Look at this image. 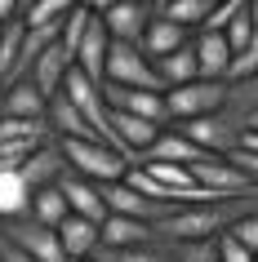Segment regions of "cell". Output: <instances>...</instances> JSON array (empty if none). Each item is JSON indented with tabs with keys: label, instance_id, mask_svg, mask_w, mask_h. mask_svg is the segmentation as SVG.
Wrapping results in <instances>:
<instances>
[{
	"label": "cell",
	"instance_id": "obj_1",
	"mask_svg": "<svg viewBox=\"0 0 258 262\" xmlns=\"http://www.w3.org/2000/svg\"><path fill=\"white\" fill-rule=\"evenodd\" d=\"M174 129L196 147V151L214 156V160H227L231 151H241L245 142H249V134H254L258 124L245 120L241 111L223 107V111H214V116H201V120H191V124H174Z\"/></svg>",
	"mask_w": 258,
	"mask_h": 262
},
{
	"label": "cell",
	"instance_id": "obj_2",
	"mask_svg": "<svg viewBox=\"0 0 258 262\" xmlns=\"http://www.w3.org/2000/svg\"><path fill=\"white\" fill-rule=\"evenodd\" d=\"M227 102V80H191L183 89H165V124H191L214 116Z\"/></svg>",
	"mask_w": 258,
	"mask_h": 262
},
{
	"label": "cell",
	"instance_id": "obj_3",
	"mask_svg": "<svg viewBox=\"0 0 258 262\" xmlns=\"http://www.w3.org/2000/svg\"><path fill=\"white\" fill-rule=\"evenodd\" d=\"M58 151H63V160H67V173L94 182V187H111V182H121L125 169H129L125 156L107 151V147H98V142H58Z\"/></svg>",
	"mask_w": 258,
	"mask_h": 262
},
{
	"label": "cell",
	"instance_id": "obj_4",
	"mask_svg": "<svg viewBox=\"0 0 258 262\" xmlns=\"http://www.w3.org/2000/svg\"><path fill=\"white\" fill-rule=\"evenodd\" d=\"M103 84H121V89H147V94H165L161 80H156V67H151L138 45H111L107 49V71H103Z\"/></svg>",
	"mask_w": 258,
	"mask_h": 262
},
{
	"label": "cell",
	"instance_id": "obj_5",
	"mask_svg": "<svg viewBox=\"0 0 258 262\" xmlns=\"http://www.w3.org/2000/svg\"><path fill=\"white\" fill-rule=\"evenodd\" d=\"M94 14L107 27L111 45H138L151 23V0H111V5H94Z\"/></svg>",
	"mask_w": 258,
	"mask_h": 262
},
{
	"label": "cell",
	"instance_id": "obj_6",
	"mask_svg": "<svg viewBox=\"0 0 258 262\" xmlns=\"http://www.w3.org/2000/svg\"><path fill=\"white\" fill-rule=\"evenodd\" d=\"M98 89H103L107 111H121V116H134V120H147V124H165V94L121 89V84H98Z\"/></svg>",
	"mask_w": 258,
	"mask_h": 262
},
{
	"label": "cell",
	"instance_id": "obj_7",
	"mask_svg": "<svg viewBox=\"0 0 258 262\" xmlns=\"http://www.w3.org/2000/svg\"><path fill=\"white\" fill-rule=\"evenodd\" d=\"M187 40H191V31H183V27H174L169 18H161V0H151V23H147V31H143V40H138L143 58H147V62L169 58L174 49H183Z\"/></svg>",
	"mask_w": 258,
	"mask_h": 262
},
{
	"label": "cell",
	"instance_id": "obj_8",
	"mask_svg": "<svg viewBox=\"0 0 258 262\" xmlns=\"http://www.w3.org/2000/svg\"><path fill=\"white\" fill-rule=\"evenodd\" d=\"M67 173V160H63V151H58V142H45V147H36V151L23 160V169H18V178L27 182V191H45V187H58V178Z\"/></svg>",
	"mask_w": 258,
	"mask_h": 262
},
{
	"label": "cell",
	"instance_id": "obj_9",
	"mask_svg": "<svg viewBox=\"0 0 258 262\" xmlns=\"http://www.w3.org/2000/svg\"><path fill=\"white\" fill-rule=\"evenodd\" d=\"M58 191H63V200H67L71 218H85V222H94V227H103L107 205H103V191H98L94 182L76 178V173H63V178H58Z\"/></svg>",
	"mask_w": 258,
	"mask_h": 262
},
{
	"label": "cell",
	"instance_id": "obj_10",
	"mask_svg": "<svg viewBox=\"0 0 258 262\" xmlns=\"http://www.w3.org/2000/svg\"><path fill=\"white\" fill-rule=\"evenodd\" d=\"M103 191V205H107V213H116V218H134V222H147V227H156V222L169 213V209L151 205V200H143L138 191H129L125 182H111V187H98Z\"/></svg>",
	"mask_w": 258,
	"mask_h": 262
},
{
	"label": "cell",
	"instance_id": "obj_11",
	"mask_svg": "<svg viewBox=\"0 0 258 262\" xmlns=\"http://www.w3.org/2000/svg\"><path fill=\"white\" fill-rule=\"evenodd\" d=\"M196 160H205V151H196V147L178 134L174 124H165L161 138L151 142L147 156H143V160H134V165H178V169H191Z\"/></svg>",
	"mask_w": 258,
	"mask_h": 262
},
{
	"label": "cell",
	"instance_id": "obj_12",
	"mask_svg": "<svg viewBox=\"0 0 258 262\" xmlns=\"http://www.w3.org/2000/svg\"><path fill=\"white\" fill-rule=\"evenodd\" d=\"M67 71H71V58L58 49V45H49L36 62H31V71H27V84L36 89V94L49 102V98H58L63 94V80H67Z\"/></svg>",
	"mask_w": 258,
	"mask_h": 262
},
{
	"label": "cell",
	"instance_id": "obj_13",
	"mask_svg": "<svg viewBox=\"0 0 258 262\" xmlns=\"http://www.w3.org/2000/svg\"><path fill=\"white\" fill-rule=\"evenodd\" d=\"M107 49H111L107 27H103V23H98V14H94V23H89V31H85L81 49H76V58H71V67L81 71L85 80L103 84V71H107Z\"/></svg>",
	"mask_w": 258,
	"mask_h": 262
},
{
	"label": "cell",
	"instance_id": "obj_14",
	"mask_svg": "<svg viewBox=\"0 0 258 262\" xmlns=\"http://www.w3.org/2000/svg\"><path fill=\"white\" fill-rule=\"evenodd\" d=\"M191 54H196V76H201V80H227L231 49H227L223 36H214V31H196V36H191Z\"/></svg>",
	"mask_w": 258,
	"mask_h": 262
},
{
	"label": "cell",
	"instance_id": "obj_15",
	"mask_svg": "<svg viewBox=\"0 0 258 262\" xmlns=\"http://www.w3.org/2000/svg\"><path fill=\"white\" fill-rule=\"evenodd\" d=\"M143 245H156L147 222H134V218H116V213H107V218H103V227H98V249H143Z\"/></svg>",
	"mask_w": 258,
	"mask_h": 262
},
{
	"label": "cell",
	"instance_id": "obj_16",
	"mask_svg": "<svg viewBox=\"0 0 258 262\" xmlns=\"http://www.w3.org/2000/svg\"><path fill=\"white\" fill-rule=\"evenodd\" d=\"M45 107H49V102H45L27 80L0 89V116H5V120H45Z\"/></svg>",
	"mask_w": 258,
	"mask_h": 262
},
{
	"label": "cell",
	"instance_id": "obj_17",
	"mask_svg": "<svg viewBox=\"0 0 258 262\" xmlns=\"http://www.w3.org/2000/svg\"><path fill=\"white\" fill-rule=\"evenodd\" d=\"M58 245H63V258L67 262H85L98 253V227L85 218H67L58 227Z\"/></svg>",
	"mask_w": 258,
	"mask_h": 262
},
{
	"label": "cell",
	"instance_id": "obj_18",
	"mask_svg": "<svg viewBox=\"0 0 258 262\" xmlns=\"http://www.w3.org/2000/svg\"><path fill=\"white\" fill-rule=\"evenodd\" d=\"M151 67H156V80H161V89H183V84L201 80V76H196V54H191V40L183 45V49H174L169 58H156Z\"/></svg>",
	"mask_w": 258,
	"mask_h": 262
},
{
	"label": "cell",
	"instance_id": "obj_19",
	"mask_svg": "<svg viewBox=\"0 0 258 262\" xmlns=\"http://www.w3.org/2000/svg\"><path fill=\"white\" fill-rule=\"evenodd\" d=\"M27 218L41 222V227H49V231H58V227L71 218V209H67V200H63V191H58V187H45V191H31Z\"/></svg>",
	"mask_w": 258,
	"mask_h": 262
},
{
	"label": "cell",
	"instance_id": "obj_20",
	"mask_svg": "<svg viewBox=\"0 0 258 262\" xmlns=\"http://www.w3.org/2000/svg\"><path fill=\"white\" fill-rule=\"evenodd\" d=\"M71 0H31V5H23L18 9V23L27 31H58V23L67 18Z\"/></svg>",
	"mask_w": 258,
	"mask_h": 262
},
{
	"label": "cell",
	"instance_id": "obj_21",
	"mask_svg": "<svg viewBox=\"0 0 258 262\" xmlns=\"http://www.w3.org/2000/svg\"><path fill=\"white\" fill-rule=\"evenodd\" d=\"M31 209V191L18 173H0V222H18Z\"/></svg>",
	"mask_w": 258,
	"mask_h": 262
},
{
	"label": "cell",
	"instance_id": "obj_22",
	"mask_svg": "<svg viewBox=\"0 0 258 262\" xmlns=\"http://www.w3.org/2000/svg\"><path fill=\"white\" fill-rule=\"evenodd\" d=\"M89 23H94V5H71L67 18L58 23V49H63L67 58H76V49H81Z\"/></svg>",
	"mask_w": 258,
	"mask_h": 262
},
{
	"label": "cell",
	"instance_id": "obj_23",
	"mask_svg": "<svg viewBox=\"0 0 258 262\" xmlns=\"http://www.w3.org/2000/svg\"><path fill=\"white\" fill-rule=\"evenodd\" d=\"M94 262H174L165 245H143V249H98Z\"/></svg>",
	"mask_w": 258,
	"mask_h": 262
},
{
	"label": "cell",
	"instance_id": "obj_24",
	"mask_svg": "<svg viewBox=\"0 0 258 262\" xmlns=\"http://www.w3.org/2000/svg\"><path fill=\"white\" fill-rule=\"evenodd\" d=\"M223 107L241 111L245 120L258 124V76H249V80H241V84H227V102H223Z\"/></svg>",
	"mask_w": 258,
	"mask_h": 262
},
{
	"label": "cell",
	"instance_id": "obj_25",
	"mask_svg": "<svg viewBox=\"0 0 258 262\" xmlns=\"http://www.w3.org/2000/svg\"><path fill=\"white\" fill-rule=\"evenodd\" d=\"M249 36H254V14H249V0H245V9H241L236 18H231V23H227V31H223V40H227L231 58H236V54H245Z\"/></svg>",
	"mask_w": 258,
	"mask_h": 262
},
{
	"label": "cell",
	"instance_id": "obj_26",
	"mask_svg": "<svg viewBox=\"0 0 258 262\" xmlns=\"http://www.w3.org/2000/svg\"><path fill=\"white\" fill-rule=\"evenodd\" d=\"M227 165L258 191V147H241V151H231V156H227Z\"/></svg>",
	"mask_w": 258,
	"mask_h": 262
},
{
	"label": "cell",
	"instance_id": "obj_27",
	"mask_svg": "<svg viewBox=\"0 0 258 262\" xmlns=\"http://www.w3.org/2000/svg\"><path fill=\"white\" fill-rule=\"evenodd\" d=\"M241 9H245V0H223V5H214L201 31H214V36H223V31H227V23H231L236 14H241Z\"/></svg>",
	"mask_w": 258,
	"mask_h": 262
},
{
	"label": "cell",
	"instance_id": "obj_28",
	"mask_svg": "<svg viewBox=\"0 0 258 262\" xmlns=\"http://www.w3.org/2000/svg\"><path fill=\"white\" fill-rule=\"evenodd\" d=\"M169 253H174V262H218L214 240H196V245H174Z\"/></svg>",
	"mask_w": 258,
	"mask_h": 262
},
{
	"label": "cell",
	"instance_id": "obj_29",
	"mask_svg": "<svg viewBox=\"0 0 258 262\" xmlns=\"http://www.w3.org/2000/svg\"><path fill=\"white\" fill-rule=\"evenodd\" d=\"M214 249H218V262H254V253H249V249H245L231 231L214 235Z\"/></svg>",
	"mask_w": 258,
	"mask_h": 262
},
{
	"label": "cell",
	"instance_id": "obj_30",
	"mask_svg": "<svg viewBox=\"0 0 258 262\" xmlns=\"http://www.w3.org/2000/svg\"><path fill=\"white\" fill-rule=\"evenodd\" d=\"M227 231H231V235H236V240H241V245L258 258V209H254V213H245V218H236Z\"/></svg>",
	"mask_w": 258,
	"mask_h": 262
},
{
	"label": "cell",
	"instance_id": "obj_31",
	"mask_svg": "<svg viewBox=\"0 0 258 262\" xmlns=\"http://www.w3.org/2000/svg\"><path fill=\"white\" fill-rule=\"evenodd\" d=\"M18 9H23V5H14V0H0V27L18 23Z\"/></svg>",
	"mask_w": 258,
	"mask_h": 262
},
{
	"label": "cell",
	"instance_id": "obj_32",
	"mask_svg": "<svg viewBox=\"0 0 258 262\" xmlns=\"http://www.w3.org/2000/svg\"><path fill=\"white\" fill-rule=\"evenodd\" d=\"M0 249H5V222H0Z\"/></svg>",
	"mask_w": 258,
	"mask_h": 262
},
{
	"label": "cell",
	"instance_id": "obj_33",
	"mask_svg": "<svg viewBox=\"0 0 258 262\" xmlns=\"http://www.w3.org/2000/svg\"><path fill=\"white\" fill-rule=\"evenodd\" d=\"M85 262H94V258H85Z\"/></svg>",
	"mask_w": 258,
	"mask_h": 262
},
{
	"label": "cell",
	"instance_id": "obj_34",
	"mask_svg": "<svg viewBox=\"0 0 258 262\" xmlns=\"http://www.w3.org/2000/svg\"><path fill=\"white\" fill-rule=\"evenodd\" d=\"M254 262H258V258H254Z\"/></svg>",
	"mask_w": 258,
	"mask_h": 262
}]
</instances>
